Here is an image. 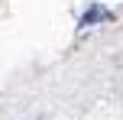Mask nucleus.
I'll return each mask as SVG.
<instances>
[]
</instances>
